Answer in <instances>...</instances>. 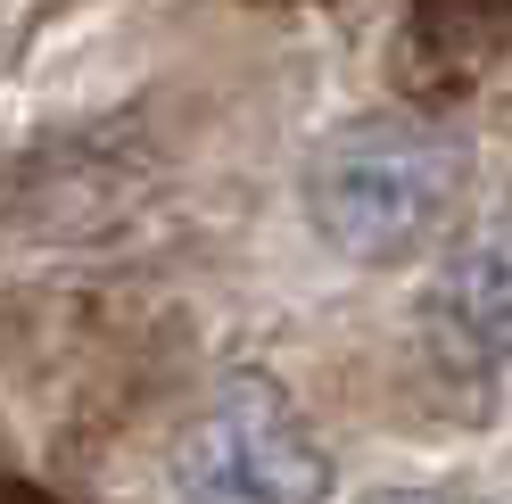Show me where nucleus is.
<instances>
[{"label":"nucleus","instance_id":"20e7f679","mask_svg":"<svg viewBox=\"0 0 512 504\" xmlns=\"http://www.w3.org/2000/svg\"><path fill=\"white\" fill-rule=\"evenodd\" d=\"M372 504H455V496H438V488H389V496H372Z\"/></svg>","mask_w":512,"mask_h":504},{"label":"nucleus","instance_id":"f257e3e1","mask_svg":"<svg viewBox=\"0 0 512 504\" xmlns=\"http://www.w3.org/2000/svg\"><path fill=\"white\" fill-rule=\"evenodd\" d=\"M471 199V149L430 116H356L306 157V215L339 257L405 265L455 232Z\"/></svg>","mask_w":512,"mask_h":504},{"label":"nucleus","instance_id":"f03ea898","mask_svg":"<svg viewBox=\"0 0 512 504\" xmlns=\"http://www.w3.org/2000/svg\"><path fill=\"white\" fill-rule=\"evenodd\" d=\"M174 496L182 504H331V455L306 414L273 381H223L174 430Z\"/></svg>","mask_w":512,"mask_h":504},{"label":"nucleus","instance_id":"7ed1b4c3","mask_svg":"<svg viewBox=\"0 0 512 504\" xmlns=\"http://www.w3.org/2000/svg\"><path fill=\"white\" fill-rule=\"evenodd\" d=\"M430 323L463 364L512 372V215H496L488 232H471L446 257L438 290H430Z\"/></svg>","mask_w":512,"mask_h":504}]
</instances>
